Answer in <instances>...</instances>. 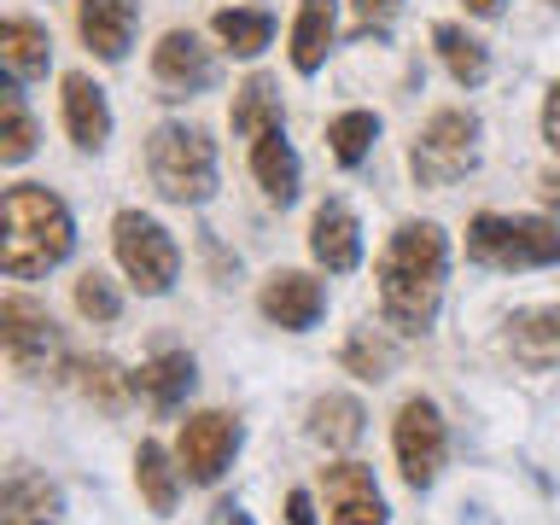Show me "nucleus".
<instances>
[{
    "label": "nucleus",
    "instance_id": "obj_29",
    "mask_svg": "<svg viewBox=\"0 0 560 525\" xmlns=\"http://www.w3.org/2000/svg\"><path fill=\"white\" fill-rule=\"evenodd\" d=\"M77 310L88 315V322H117V315H122V298H117V287H112L100 269H88V275L77 280Z\"/></svg>",
    "mask_w": 560,
    "mask_h": 525
},
{
    "label": "nucleus",
    "instance_id": "obj_10",
    "mask_svg": "<svg viewBox=\"0 0 560 525\" xmlns=\"http://www.w3.org/2000/svg\"><path fill=\"white\" fill-rule=\"evenodd\" d=\"M152 77H158V88H170V100H187V94H205L217 82V59L199 47L192 30H170L152 47Z\"/></svg>",
    "mask_w": 560,
    "mask_h": 525
},
{
    "label": "nucleus",
    "instance_id": "obj_22",
    "mask_svg": "<svg viewBox=\"0 0 560 525\" xmlns=\"http://www.w3.org/2000/svg\"><path fill=\"white\" fill-rule=\"evenodd\" d=\"M432 42H438V59H444V70L462 88H479L490 77V59H485V42H472V35L462 24H438L432 30Z\"/></svg>",
    "mask_w": 560,
    "mask_h": 525
},
{
    "label": "nucleus",
    "instance_id": "obj_24",
    "mask_svg": "<svg viewBox=\"0 0 560 525\" xmlns=\"http://www.w3.org/2000/svg\"><path fill=\"white\" fill-rule=\"evenodd\" d=\"M228 117H234V135H252V140L262 129H280V94H275V82L269 77H252L234 94V112H228Z\"/></svg>",
    "mask_w": 560,
    "mask_h": 525
},
{
    "label": "nucleus",
    "instance_id": "obj_17",
    "mask_svg": "<svg viewBox=\"0 0 560 525\" xmlns=\"http://www.w3.org/2000/svg\"><path fill=\"white\" fill-rule=\"evenodd\" d=\"M339 30V0H298V24H292V65L315 77Z\"/></svg>",
    "mask_w": 560,
    "mask_h": 525
},
{
    "label": "nucleus",
    "instance_id": "obj_25",
    "mask_svg": "<svg viewBox=\"0 0 560 525\" xmlns=\"http://www.w3.org/2000/svg\"><path fill=\"white\" fill-rule=\"evenodd\" d=\"M35 152V122H30V105L18 94V82L0 88V164H24Z\"/></svg>",
    "mask_w": 560,
    "mask_h": 525
},
{
    "label": "nucleus",
    "instance_id": "obj_11",
    "mask_svg": "<svg viewBox=\"0 0 560 525\" xmlns=\"http://www.w3.org/2000/svg\"><path fill=\"white\" fill-rule=\"evenodd\" d=\"M322 490H327L332 525H385V497H380L374 472H368L362 462L322 467Z\"/></svg>",
    "mask_w": 560,
    "mask_h": 525
},
{
    "label": "nucleus",
    "instance_id": "obj_37",
    "mask_svg": "<svg viewBox=\"0 0 560 525\" xmlns=\"http://www.w3.org/2000/svg\"><path fill=\"white\" fill-rule=\"evenodd\" d=\"M228 525H252V514H240V508H228Z\"/></svg>",
    "mask_w": 560,
    "mask_h": 525
},
{
    "label": "nucleus",
    "instance_id": "obj_13",
    "mask_svg": "<svg viewBox=\"0 0 560 525\" xmlns=\"http://www.w3.org/2000/svg\"><path fill=\"white\" fill-rule=\"evenodd\" d=\"M310 252H315V262H322V269H332V275H350V269L362 262V228H357V217H350L339 199H327L322 210H315Z\"/></svg>",
    "mask_w": 560,
    "mask_h": 525
},
{
    "label": "nucleus",
    "instance_id": "obj_6",
    "mask_svg": "<svg viewBox=\"0 0 560 525\" xmlns=\"http://www.w3.org/2000/svg\"><path fill=\"white\" fill-rule=\"evenodd\" d=\"M112 245H117L122 275H129L140 292H152V298L170 292L175 275H182V252H175V240L152 217H140V210H122V217H117Z\"/></svg>",
    "mask_w": 560,
    "mask_h": 525
},
{
    "label": "nucleus",
    "instance_id": "obj_9",
    "mask_svg": "<svg viewBox=\"0 0 560 525\" xmlns=\"http://www.w3.org/2000/svg\"><path fill=\"white\" fill-rule=\"evenodd\" d=\"M0 345H7V357L18 374H35L52 350H59V327H52V315L42 304H30V298H7L0 304Z\"/></svg>",
    "mask_w": 560,
    "mask_h": 525
},
{
    "label": "nucleus",
    "instance_id": "obj_32",
    "mask_svg": "<svg viewBox=\"0 0 560 525\" xmlns=\"http://www.w3.org/2000/svg\"><path fill=\"white\" fill-rule=\"evenodd\" d=\"M542 140H549L555 158H560V82L549 88V100H542Z\"/></svg>",
    "mask_w": 560,
    "mask_h": 525
},
{
    "label": "nucleus",
    "instance_id": "obj_5",
    "mask_svg": "<svg viewBox=\"0 0 560 525\" xmlns=\"http://www.w3.org/2000/svg\"><path fill=\"white\" fill-rule=\"evenodd\" d=\"M472 158H479V117L472 112H438L415 140L409 170H415L420 187H450L472 170Z\"/></svg>",
    "mask_w": 560,
    "mask_h": 525
},
{
    "label": "nucleus",
    "instance_id": "obj_19",
    "mask_svg": "<svg viewBox=\"0 0 560 525\" xmlns=\"http://www.w3.org/2000/svg\"><path fill=\"white\" fill-rule=\"evenodd\" d=\"M508 345L525 368H555L560 362V304L549 310H520L508 327Z\"/></svg>",
    "mask_w": 560,
    "mask_h": 525
},
{
    "label": "nucleus",
    "instance_id": "obj_36",
    "mask_svg": "<svg viewBox=\"0 0 560 525\" xmlns=\"http://www.w3.org/2000/svg\"><path fill=\"white\" fill-rule=\"evenodd\" d=\"M542 199H549L560 210V175H542Z\"/></svg>",
    "mask_w": 560,
    "mask_h": 525
},
{
    "label": "nucleus",
    "instance_id": "obj_18",
    "mask_svg": "<svg viewBox=\"0 0 560 525\" xmlns=\"http://www.w3.org/2000/svg\"><path fill=\"white\" fill-rule=\"evenodd\" d=\"M0 59H7V77L12 82L47 77V59H52L47 30L30 24V18H7V24H0Z\"/></svg>",
    "mask_w": 560,
    "mask_h": 525
},
{
    "label": "nucleus",
    "instance_id": "obj_12",
    "mask_svg": "<svg viewBox=\"0 0 560 525\" xmlns=\"http://www.w3.org/2000/svg\"><path fill=\"white\" fill-rule=\"evenodd\" d=\"M257 304H262V315H269L275 327L304 332V327H315V315L327 310V292H322V280H315V275L287 269V275H269V287H262Z\"/></svg>",
    "mask_w": 560,
    "mask_h": 525
},
{
    "label": "nucleus",
    "instance_id": "obj_7",
    "mask_svg": "<svg viewBox=\"0 0 560 525\" xmlns=\"http://www.w3.org/2000/svg\"><path fill=\"white\" fill-rule=\"evenodd\" d=\"M392 444H397V467L402 479H409L415 490H427L438 479V467H444V420H438V402L432 397H409L397 409V427H392Z\"/></svg>",
    "mask_w": 560,
    "mask_h": 525
},
{
    "label": "nucleus",
    "instance_id": "obj_14",
    "mask_svg": "<svg viewBox=\"0 0 560 525\" xmlns=\"http://www.w3.org/2000/svg\"><path fill=\"white\" fill-rule=\"evenodd\" d=\"M135 0H82L77 7V30H82V42L100 52L105 65H117L122 52H129L135 42Z\"/></svg>",
    "mask_w": 560,
    "mask_h": 525
},
{
    "label": "nucleus",
    "instance_id": "obj_31",
    "mask_svg": "<svg viewBox=\"0 0 560 525\" xmlns=\"http://www.w3.org/2000/svg\"><path fill=\"white\" fill-rule=\"evenodd\" d=\"M77 374H82V392L88 397H100L105 409H122V380H117L112 362H82Z\"/></svg>",
    "mask_w": 560,
    "mask_h": 525
},
{
    "label": "nucleus",
    "instance_id": "obj_3",
    "mask_svg": "<svg viewBox=\"0 0 560 525\" xmlns=\"http://www.w3.org/2000/svg\"><path fill=\"white\" fill-rule=\"evenodd\" d=\"M147 170L164 199L175 205H205L217 192V147H210L205 129H187V122H164L147 140Z\"/></svg>",
    "mask_w": 560,
    "mask_h": 525
},
{
    "label": "nucleus",
    "instance_id": "obj_34",
    "mask_svg": "<svg viewBox=\"0 0 560 525\" xmlns=\"http://www.w3.org/2000/svg\"><path fill=\"white\" fill-rule=\"evenodd\" d=\"M287 520H292V525H315V508H310L304 490H292V497H287Z\"/></svg>",
    "mask_w": 560,
    "mask_h": 525
},
{
    "label": "nucleus",
    "instance_id": "obj_28",
    "mask_svg": "<svg viewBox=\"0 0 560 525\" xmlns=\"http://www.w3.org/2000/svg\"><path fill=\"white\" fill-rule=\"evenodd\" d=\"M374 140H380V117L374 112H345V117L327 122V147H332V158H339L345 170H357Z\"/></svg>",
    "mask_w": 560,
    "mask_h": 525
},
{
    "label": "nucleus",
    "instance_id": "obj_4",
    "mask_svg": "<svg viewBox=\"0 0 560 525\" xmlns=\"http://www.w3.org/2000/svg\"><path fill=\"white\" fill-rule=\"evenodd\" d=\"M467 257L485 269H549L560 262V228L542 217H472Z\"/></svg>",
    "mask_w": 560,
    "mask_h": 525
},
{
    "label": "nucleus",
    "instance_id": "obj_1",
    "mask_svg": "<svg viewBox=\"0 0 560 525\" xmlns=\"http://www.w3.org/2000/svg\"><path fill=\"white\" fill-rule=\"evenodd\" d=\"M450 245L432 222H402L380 252V310L397 332H427L444 298Z\"/></svg>",
    "mask_w": 560,
    "mask_h": 525
},
{
    "label": "nucleus",
    "instance_id": "obj_33",
    "mask_svg": "<svg viewBox=\"0 0 560 525\" xmlns=\"http://www.w3.org/2000/svg\"><path fill=\"white\" fill-rule=\"evenodd\" d=\"M357 12H362V24H385L397 12V0H357Z\"/></svg>",
    "mask_w": 560,
    "mask_h": 525
},
{
    "label": "nucleus",
    "instance_id": "obj_23",
    "mask_svg": "<svg viewBox=\"0 0 560 525\" xmlns=\"http://www.w3.org/2000/svg\"><path fill=\"white\" fill-rule=\"evenodd\" d=\"M310 432L322 438L327 450H350L362 438V402L357 397H315V409H310Z\"/></svg>",
    "mask_w": 560,
    "mask_h": 525
},
{
    "label": "nucleus",
    "instance_id": "obj_26",
    "mask_svg": "<svg viewBox=\"0 0 560 525\" xmlns=\"http://www.w3.org/2000/svg\"><path fill=\"white\" fill-rule=\"evenodd\" d=\"M217 35H222V47L234 52V59H257V52L269 47V35H275V18L228 7V12H217Z\"/></svg>",
    "mask_w": 560,
    "mask_h": 525
},
{
    "label": "nucleus",
    "instance_id": "obj_30",
    "mask_svg": "<svg viewBox=\"0 0 560 525\" xmlns=\"http://www.w3.org/2000/svg\"><path fill=\"white\" fill-rule=\"evenodd\" d=\"M345 368L362 380H385L392 374V345H380L374 332H357V339L345 345Z\"/></svg>",
    "mask_w": 560,
    "mask_h": 525
},
{
    "label": "nucleus",
    "instance_id": "obj_35",
    "mask_svg": "<svg viewBox=\"0 0 560 525\" xmlns=\"http://www.w3.org/2000/svg\"><path fill=\"white\" fill-rule=\"evenodd\" d=\"M467 12H479V18H497V12H502V0H467Z\"/></svg>",
    "mask_w": 560,
    "mask_h": 525
},
{
    "label": "nucleus",
    "instance_id": "obj_16",
    "mask_svg": "<svg viewBox=\"0 0 560 525\" xmlns=\"http://www.w3.org/2000/svg\"><path fill=\"white\" fill-rule=\"evenodd\" d=\"M192 380H199V374H192V357H187V350H164V357L140 362L135 374H129V385L152 402V409H182L187 392H192Z\"/></svg>",
    "mask_w": 560,
    "mask_h": 525
},
{
    "label": "nucleus",
    "instance_id": "obj_8",
    "mask_svg": "<svg viewBox=\"0 0 560 525\" xmlns=\"http://www.w3.org/2000/svg\"><path fill=\"white\" fill-rule=\"evenodd\" d=\"M234 450H240V420H228L217 409L187 415V427H182V472L192 485H217L222 467L234 462Z\"/></svg>",
    "mask_w": 560,
    "mask_h": 525
},
{
    "label": "nucleus",
    "instance_id": "obj_20",
    "mask_svg": "<svg viewBox=\"0 0 560 525\" xmlns=\"http://www.w3.org/2000/svg\"><path fill=\"white\" fill-rule=\"evenodd\" d=\"M252 170H257V182H262V192H269L275 205H292L298 199V152L287 147V135H280V129H262L257 135Z\"/></svg>",
    "mask_w": 560,
    "mask_h": 525
},
{
    "label": "nucleus",
    "instance_id": "obj_15",
    "mask_svg": "<svg viewBox=\"0 0 560 525\" xmlns=\"http://www.w3.org/2000/svg\"><path fill=\"white\" fill-rule=\"evenodd\" d=\"M65 129L82 152L105 147V135H112V105H105V88L94 77H65Z\"/></svg>",
    "mask_w": 560,
    "mask_h": 525
},
{
    "label": "nucleus",
    "instance_id": "obj_27",
    "mask_svg": "<svg viewBox=\"0 0 560 525\" xmlns=\"http://www.w3.org/2000/svg\"><path fill=\"white\" fill-rule=\"evenodd\" d=\"M135 485H140V497H147L152 514H175V467L158 444L135 450Z\"/></svg>",
    "mask_w": 560,
    "mask_h": 525
},
{
    "label": "nucleus",
    "instance_id": "obj_21",
    "mask_svg": "<svg viewBox=\"0 0 560 525\" xmlns=\"http://www.w3.org/2000/svg\"><path fill=\"white\" fill-rule=\"evenodd\" d=\"M59 490L35 472H12L7 497H0V525H59Z\"/></svg>",
    "mask_w": 560,
    "mask_h": 525
},
{
    "label": "nucleus",
    "instance_id": "obj_2",
    "mask_svg": "<svg viewBox=\"0 0 560 525\" xmlns=\"http://www.w3.org/2000/svg\"><path fill=\"white\" fill-rule=\"evenodd\" d=\"M0 228H7V234H0V269L12 280L47 275L52 262H65L70 245H77L65 199L47 187H35V182L7 187V199H0Z\"/></svg>",
    "mask_w": 560,
    "mask_h": 525
}]
</instances>
